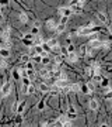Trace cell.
Here are the masks:
<instances>
[{"label": "cell", "instance_id": "1", "mask_svg": "<svg viewBox=\"0 0 112 127\" xmlns=\"http://www.w3.org/2000/svg\"><path fill=\"white\" fill-rule=\"evenodd\" d=\"M0 90L3 92V95H4V96H7L8 93H10V90H11V83H10V82H4Z\"/></svg>", "mask_w": 112, "mask_h": 127}, {"label": "cell", "instance_id": "2", "mask_svg": "<svg viewBox=\"0 0 112 127\" xmlns=\"http://www.w3.org/2000/svg\"><path fill=\"white\" fill-rule=\"evenodd\" d=\"M77 34L81 35V37H84V35H90V34H91V28L87 27V25H86V27H81V28H79Z\"/></svg>", "mask_w": 112, "mask_h": 127}, {"label": "cell", "instance_id": "3", "mask_svg": "<svg viewBox=\"0 0 112 127\" xmlns=\"http://www.w3.org/2000/svg\"><path fill=\"white\" fill-rule=\"evenodd\" d=\"M88 45H90L91 48H100V47L102 45V42H101V40H98V38H95V40H90V42H88Z\"/></svg>", "mask_w": 112, "mask_h": 127}, {"label": "cell", "instance_id": "4", "mask_svg": "<svg viewBox=\"0 0 112 127\" xmlns=\"http://www.w3.org/2000/svg\"><path fill=\"white\" fill-rule=\"evenodd\" d=\"M59 13H60L63 17H69L73 11H72V8L70 7H62V8H59Z\"/></svg>", "mask_w": 112, "mask_h": 127}, {"label": "cell", "instance_id": "5", "mask_svg": "<svg viewBox=\"0 0 112 127\" xmlns=\"http://www.w3.org/2000/svg\"><path fill=\"white\" fill-rule=\"evenodd\" d=\"M66 58H67V61H70V62H76V61L79 59V55H77L76 52H67Z\"/></svg>", "mask_w": 112, "mask_h": 127}, {"label": "cell", "instance_id": "6", "mask_svg": "<svg viewBox=\"0 0 112 127\" xmlns=\"http://www.w3.org/2000/svg\"><path fill=\"white\" fill-rule=\"evenodd\" d=\"M64 30H66V24H63V23H59V24L56 25V28H55L56 34H62Z\"/></svg>", "mask_w": 112, "mask_h": 127}, {"label": "cell", "instance_id": "7", "mask_svg": "<svg viewBox=\"0 0 112 127\" xmlns=\"http://www.w3.org/2000/svg\"><path fill=\"white\" fill-rule=\"evenodd\" d=\"M39 90L42 93H49V92H50V86L46 85V83H41L39 85Z\"/></svg>", "mask_w": 112, "mask_h": 127}, {"label": "cell", "instance_id": "8", "mask_svg": "<svg viewBox=\"0 0 112 127\" xmlns=\"http://www.w3.org/2000/svg\"><path fill=\"white\" fill-rule=\"evenodd\" d=\"M88 106H90V109H91V110H97L100 105H98V100H95V99H91V100H90V103H88Z\"/></svg>", "mask_w": 112, "mask_h": 127}, {"label": "cell", "instance_id": "9", "mask_svg": "<svg viewBox=\"0 0 112 127\" xmlns=\"http://www.w3.org/2000/svg\"><path fill=\"white\" fill-rule=\"evenodd\" d=\"M32 44H34V45H42V44H44L42 37H39V35H35V37H34V40H32Z\"/></svg>", "mask_w": 112, "mask_h": 127}, {"label": "cell", "instance_id": "10", "mask_svg": "<svg viewBox=\"0 0 112 127\" xmlns=\"http://www.w3.org/2000/svg\"><path fill=\"white\" fill-rule=\"evenodd\" d=\"M8 55H10V51H8V48H0V57L7 58Z\"/></svg>", "mask_w": 112, "mask_h": 127}, {"label": "cell", "instance_id": "11", "mask_svg": "<svg viewBox=\"0 0 112 127\" xmlns=\"http://www.w3.org/2000/svg\"><path fill=\"white\" fill-rule=\"evenodd\" d=\"M18 74L23 76V78H27L28 76V72H27V68H24V67H21L20 69H18Z\"/></svg>", "mask_w": 112, "mask_h": 127}, {"label": "cell", "instance_id": "12", "mask_svg": "<svg viewBox=\"0 0 112 127\" xmlns=\"http://www.w3.org/2000/svg\"><path fill=\"white\" fill-rule=\"evenodd\" d=\"M56 25H57V23H55L53 20H49L48 23H46V27H48V28H50V30H55Z\"/></svg>", "mask_w": 112, "mask_h": 127}, {"label": "cell", "instance_id": "13", "mask_svg": "<svg viewBox=\"0 0 112 127\" xmlns=\"http://www.w3.org/2000/svg\"><path fill=\"white\" fill-rule=\"evenodd\" d=\"M42 59H41V62L44 64V65H48L49 62H50V58H49V55H41Z\"/></svg>", "mask_w": 112, "mask_h": 127}, {"label": "cell", "instance_id": "14", "mask_svg": "<svg viewBox=\"0 0 112 127\" xmlns=\"http://www.w3.org/2000/svg\"><path fill=\"white\" fill-rule=\"evenodd\" d=\"M97 18H98L101 23H106V16H105L104 13H98V14H97Z\"/></svg>", "mask_w": 112, "mask_h": 127}, {"label": "cell", "instance_id": "15", "mask_svg": "<svg viewBox=\"0 0 112 127\" xmlns=\"http://www.w3.org/2000/svg\"><path fill=\"white\" fill-rule=\"evenodd\" d=\"M34 48H35V54L37 55H42V52H44V47L42 45H35Z\"/></svg>", "mask_w": 112, "mask_h": 127}, {"label": "cell", "instance_id": "16", "mask_svg": "<svg viewBox=\"0 0 112 127\" xmlns=\"http://www.w3.org/2000/svg\"><path fill=\"white\" fill-rule=\"evenodd\" d=\"M70 8H72V11H80L81 10V3H76V4L70 6Z\"/></svg>", "mask_w": 112, "mask_h": 127}, {"label": "cell", "instance_id": "17", "mask_svg": "<svg viewBox=\"0 0 112 127\" xmlns=\"http://www.w3.org/2000/svg\"><path fill=\"white\" fill-rule=\"evenodd\" d=\"M56 85H57L59 88H63V86H66V85H69V83H67V81H66V79H64V81L57 79V81H56Z\"/></svg>", "mask_w": 112, "mask_h": 127}, {"label": "cell", "instance_id": "18", "mask_svg": "<svg viewBox=\"0 0 112 127\" xmlns=\"http://www.w3.org/2000/svg\"><path fill=\"white\" fill-rule=\"evenodd\" d=\"M59 92H60V88H59L57 85H55V86L50 88V93H52V95H57Z\"/></svg>", "mask_w": 112, "mask_h": 127}, {"label": "cell", "instance_id": "19", "mask_svg": "<svg viewBox=\"0 0 112 127\" xmlns=\"http://www.w3.org/2000/svg\"><path fill=\"white\" fill-rule=\"evenodd\" d=\"M46 44H48V45L50 47V48H53V47H55L56 44H59V42H57V40H56V38H50V40H49V41L46 42Z\"/></svg>", "mask_w": 112, "mask_h": 127}, {"label": "cell", "instance_id": "20", "mask_svg": "<svg viewBox=\"0 0 112 127\" xmlns=\"http://www.w3.org/2000/svg\"><path fill=\"white\" fill-rule=\"evenodd\" d=\"M20 21H21V23H27V21H28V16H27L25 13H21V14H20Z\"/></svg>", "mask_w": 112, "mask_h": 127}, {"label": "cell", "instance_id": "21", "mask_svg": "<svg viewBox=\"0 0 112 127\" xmlns=\"http://www.w3.org/2000/svg\"><path fill=\"white\" fill-rule=\"evenodd\" d=\"M34 92H35V86H34V85H28V88H27V93H28V95H32Z\"/></svg>", "mask_w": 112, "mask_h": 127}, {"label": "cell", "instance_id": "22", "mask_svg": "<svg viewBox=\"0 0 112 127\" xmlns=\"http://www.w3.org/2000/svg\"><path fill=\"white\" fill-rule=\"evenodd\" d=\"M60 61H62V55H56L55 59H53V64H55V67L60 64Z\"/></svg>", "mask_w": 112, "mask_h": 127}, {"label": "cell", "instance_id": "23", "mask_svg": "<svg viewBox=\"0 0 112 127\" xmlns=\"http://www.w3.org/2000/svg\"><path fill=\"white\" fill-rule=\"evenodd\" d=\"M3 38H4V40H8V38H10V28H6V30H4Z\"/></svg>", "mask_w": 112, "mask_h": 127}, {"label": "cell", "instance_id": "24", "mask_svg": "<svg viewBox=\"0 0 112 127\" xmlns=\"http://www.w3.org/2000/svg\"><path fill=\"white\" fill-rule=\"evenodd\" d=\"M70 88H72V92H79L80 85H79V83H74V85H70Z\"/></svg>", "mask_w": 112, "mask_h": 127}, {"label": "cell", "instance_id": "25", "mask_svg": "<svg viewBox=\"0 0 112 127\" xmlns=\"http://www.w3.org/2000/svg\"><path fill=\"white\" fill-rule=\"evenodd\" d=\"M87 86H88V89H90V93L94 92V89H95V85H94V82H88Z\"/></svg>", "mask_w": 112, "mask_h": 127}, {"label": "cell", "instance_id": "26", "mask_svg": "<svg viewBox=\"0 0 112 127\" xmlns=\"http://www.w3.org/2000/svg\"><path fill=\"white\" fill-rule=\"evenodd\" d=\"M24 107H25V102H21V103L18 105V109H17V113H21V112L24 110Z\"/></svg>", "mask_w": 112, "mask_h": 127}, {"label": "cell", "instance_id": "27", "mask_svg": "<svg viewBox=\"0 0 112 127\" xmlns=\"http://www.w3.org/2000/svg\"><path fill=\"white\" fill-rule=\"evenodd\" d=\"M94 82H95V83H101V82H102V78L100 76V74H97V75L94 76Z\"/></svg>", "mask_w": 112, "mask_h": 127}, {"label": "cell", "instance_id": "28", "mask_svg": "<svg viewBox=\"0 0 112 127\" xmlns=\"http://www.w3.org/2000/svg\"><path fill=\"white\" fill-rule=\"evenodd\" d=\"M41 76H44V78H49V71L48 69H42V71H41Z\"/></svg>", "mask_w": 112, "mask_h": 127}, {"label": "cell", "instance_id": "29", "mask_svg": "<svg viewBox=\"0 0 112 127\" xmlns=\"http://www.w3.org/2000/svg\"><path fill=\"white\" fill-rule=\"evenodd\" d=\"M80 89H81V92H83V93H90V89H88L87 85H83V86H80Z\"/></svg>", "mask_w": 112, "mask_h": 127}, {"label": "cell", "instance_id": "30", "mask_svg": "<svg viewBox=\"0 0 112 127\" xmlns=\"http://www.w3.org/2000/svg\"><path fill=\"white\" fill-rule=\"evenodd\" d=\"M69 114H70V117H76V110H74V107H69Z\"/></svg>", "mask_w": 112, "mask_h": 127}, {"label": "cell", "instance_id": "31", "mask_svg": "<svg viewBox=\"0 0 112 127\" xmlns=\"http://www.w3.org/2000/svg\"><path fill=\"white\" fill-rule=\"evenodd\" d=\"M38 33H39V27H32V30H31V34H34V35H38Z\"/></svg>", "mask_w": 112, "mask_h": 127}, {"label": "cell", "instance_id": "32", "mask_svg": "<svg viewBox=\"0 0 112 127\" xmlns=\"http://www.w3.org/2000/svg\"><path fill=\"white\" fill-rule=\"evenodd\" d=\"M52 50H53V52H57V54H59V52H60V45H59V44H56Z\"/></svg>", "mask_w": 112, "mask_h": 127}, {"label": "cell", "instance_id": "33", "mask_svg": "<svg viewBox=\"0 0 112 127\" xmlns=\"http://www.w3.org/2000/svg\"><path fill=\"white\" fill-rule=\"evenodd\" d=\"M34 37H35V35H34V34H25V40H34Z\"/></svg>", "mask_w": 112, "mask_h": 127}, {"label": "cell", "instance_id": "34", "mask_svg": "<svg viewBox=\"0 0 112 127\" xmlns=\"http://www.w3.org/2000/svg\"><path fill=\"white\" fill-rule=\"evenodd\" d=\"M28 55H23V57H21V62H23V64H25V62H28Z\"/></svg>", "mask_w": 112, "mask_h": 127}, {"label": "cell", "instance_id": "35", "mask_svg": "<svg viewBox=\"0 0 112 127\" xmlns=\"http://www.w3.org/2000/svg\"><path fill=\"white\" fill-rule=\"evenodd\" d=\"M41 59H42L41 55H34V61H35V62H41Z\"/></svg>", "mask_w": 112, "mask_h": 127}, {"label": "cell", "instance_id": "36", "mask_svg": "<svg viewBox=\"0 0 112 127\" xmlns=\"http://www.w3.org/2000/svg\"><path fill=\"white\" fill-rule=\"evenodd\" d=\"M27 72H28V78H30V76H35V72L32 71V68H31V69H28Z\"/></svg>", "mask_w": 112, "mask_h": 127}, {"label": "cell", "instance_id": "37", "mask_svg": "<svg viewBox=\"0 0 112 127\" xmlns=\"http://www.w3.org/2000/svg\"><path fill=\"white\" fill-rule=\"evenodd\" d=\"M17 109H18V103H14V105H13V113H17Z\"/></svg>", "mask_w": 112, "mask_h": 127}, {"label": "cell", "instance_id": "38", "mask_svg": "<svg viewBox=\"0 0 112 127\" xmlns=\"http://www.w3.org/2000/svg\"><path fill=\"white\" fill-rule=\"evenodd\" d=\"M93 68H94V72H95V75H97V74H100V71H101V69H100V67H98V65H94Z\"/></svg>", "mask_w": 112, "mask_h": 127}, {"label": "cell", "instance_id": "39", "mask_svg": "<svg viewBox=\"0 0 112 127\" xmlns=\"http://www.w3.org/2000/svg\"><path fill=\"white\" fill-rule=\"evenodd\" d=\"M8 0H0V6H7Z\"/></svg>", "mask_w": 112, "mask_h": 127}, {"label": "cell", "instance_id": "40", "mask_svg": "<svg viewBox=\"0 0 112 127\" xmlns=\"http://www.w3.org/2000/svg\"><path fill=\"white\" fill-rule=\"evenodd\" d=\"M67 52H74V47H73V45H69V47H67Z\"/></svg>", "mask_w": 112, "mask_h": 127}, {"label": "cell", "instance_id": "41", "mask_svg": "<svg viewBox=\"0 0 112 127\" xmlns=\"http://www.w3.org/2000/svg\"><path fill=\"white\" fill-rule=\"evenodd\" d=\"M101 47H104V48H108V47H111V44L106 41V42H102V45H101Z\"/></svg>", "mask_w": 112, "mask_h": 127}, {"label": "cell", "instance_id": "42", "mask_svg": "<svg viewBox=\"0 0 112 127\" xmlns=\"http://www.w3.org/2000/svg\"><path fill=\"white\" fill-rule=\"evenodd\" d=\"M63 126H64V127H70V126H73V124H72V121H70V120H67V121L64 123Z\"/></svg>", "mask_w": 112, "mask_h": 127}, {"label": "cell", "instance_id": "43", "mask_svg": "<svg viewBox=\"0 0 112 127\" xmlns=\"http://www.w3.org/2000/svg\"><path fill=\"white\" fill-rule=\"evenodd\" d=\"M0 67H1V68H6V67H7V65H6V62H4L3 59L0 61Z\"/></svg>", "mask_w": 112, "mask_h": 127}, {"label": "cell", "instance_id": "44", "mask_svg": "<svg viewBox=\"0 0 112 127\" xmlns=\"http://www.w3.org/2000/svg\"><path fill=\"white\" fill-rule=\"evenodd\" d=\"M66 21H67V17H63V16H62V20H60V23L66 24Z\"/></svg>", "mask_w": 112, "mask_h": 127}, {"label": "cell", "instance_id": "45", "mask_svg": "<svg viewBox=\"0 0 112 127\" xmlns=\"http://www.w3.org/2000/svg\"><path fill=\"white\" fill-rule=\"evenodd\" d=\"M38 109H44V102H39V105H38Z\"/></svg>", "mask_w": 112, "mask_h": 127}, {"label": "cell", "instance_id": "46", "mask_svg": "<svg viewBox=\"0 0 112 127\" xmlns=\"http://www.w3.org/2000/svg\"><path fill=\"white\" fill-rule=\"evenodd\" d=\"M86 74H87V75L91 74V68H87V69H86Z\"/></svg>", "mask_w": 112, "mask_h": 127}, {"label": "cell", "instance_id": "47", "mask_svg": "<svg viewBox=\"0 0 112 127\" xmlns=\"http://www.w3.org/2000/svg\"><path fill=\"white\" fill-rule=\"evenodd\" d=\"M108 31H109V33L112 34V24H109V25H108Z\"/></svg>", "mask_w": 112, "mask_h": 127}, {"label": "cell", "instance_id": "48", "mask_svg": "<svg viewBox=\"0 0 112 127\" xmlns=\"http://www.w3.org/2000/svg\"><path fill=\"white\" fill-rule=\"evenodd\" d=\"M106 97H112V92H108V93H106Z\"/></svg>", "mask_w": 112, "mask_h": 127}, {"label": "cell", "instance_id": "49", "mask_svg": "<svg viewBox=\"0 0 112 127\" xmlns=\"http://www.w3.org/2000/svg\"><path fill=\"white\" fill-rule=\"evenodd\" d=\"M0 97H4V95H3V92L0 90Z\"/></svg>", "mask_w": 112, "mask_h": 127}, {"label": "cell", "instance_id": "50", "mask_svg": "<svg viewBox=\"0 0 112 127\" xmlns=\"http://www.w3.org/2000/svg\"><path fill=\"white\" fill-rule=\"evenodd\" d=\"M77 1H79V3H81V4H83V3H84L86 0H77Z\"/></svg>", "mask_w": 112, "mask_h": 127}]
</instances>
